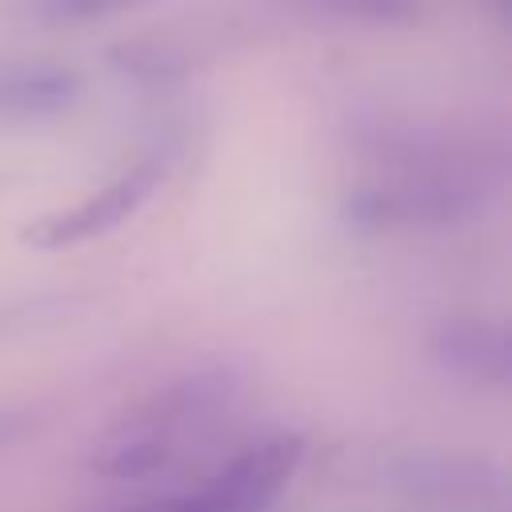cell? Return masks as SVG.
<instances>
[{"mask_svg": "<svg viewBox=\"0 0 512 512\" xmlns=\"http://www.w3.org/2000/svg\"><path fill=\"white\" fill-rule=\"evenodd\" d=\"M432 356L440 368L452 376L480 384V388H500L512 376V352H508V332L492 320L476 316H448L432 332Z\"/></svg>", "mask_w": 512, "mask_h": 512, "instance_id": "cell-3", "label": "cell"}, {"mask_svg": "<svg viewBox=\"0 0 512 512\" xmlns=\"http://www.w3.org/2000/svg\"><path fill=\"white\" fill-rule=\"evenodd\" d=\"M124 512H240L220 488L204 484L188 496H168V500H144V504H132Z\"/></svg>", "mask_w": 512, "mask_h": 512, "instance_id": "cell-12", "label": "cell"}, {"mask_svg": "<svg viewBox=\"0 0 512 512\" xmlns=\"http://www.w3.org/2000/svg\"><path fill=\"white\" fill-rule=\"evenodd\" d=\"M112 64L128 76H140V80H172L176 72H184V60L156 44V48H144V44H116L112 48Z\"/></svg>", "mask_w": 512, "mask_h": 512, "instance_id": "cell-9", "label": "cell"}, {"mask_svg": "<svg viewBox=\"0 0 512 512\" xmlns=\"http://www.w3.org/2000/svg\"><path fill=\"white\" fill-rule=\"evenodd\" d=\"M128 4H140V0H36V16L44 24H84Z\"/></svg>", "mask_w": 512, "mask_h": 512, "instance_id": "cell-11", "label": "cell"}, {"mask_svg": "<svg viewBox=\"0 0 512 512\" xmlns=\"http://www.w3.org/2000/svg\"><path fill=\"white\" fill-rule=\"evenodd\" d=\"M156 180H160V164H156V160L136 164V168H128L124 176H116L112 184H104L100 192L84 196L80 204L44 216V220L32 224L24 236H28V244H40V248H64V244L96 240V236H104L108 228H116L120 220H128V216L148 200V192L156 188Z\"/></svg>", "mask_w": 512, "mask_h": 512, "instance_id": "cell-2", "label": "cell"}, {"mask_svg": "<svg viewBox=\"0 0 512 512\" xmlns=\"http://www.w3.org/2000/svg\"><path fill=\"white\" fill-rule=\"evenodd\" d=\"M80 92V72L64 64H4L0 68V120L52 116Z\"/></svg>", "mask_w": 512, "mask_h": 512, "instance_id": "cell-6", "label": "cell"}, {"mask_svg": "<svg viewBox=\"0 0 512 512\" xmlns=\"http://www.w3.org/2000/svg\"><path fill=\"white\" fill-rule=\"evenodd\" d=\"M340 16H356L364 24H384V28H408L420 20L416 0H320Z\"/></svg>", "mask_w": 512, "mask_h": 512, "instance_id": "cell-10", "label": "cell"}, {"mask_svg": "<svg viewBox=\"0 0 512 512\" xmlns=\"http://www.w3.org/2000/svg\"><path fill=\"white\" fill-rule=\"evenodd\" d=\"M228 396H232V376L228 372H196V376H184V380L168 384L164 392L148 396L136 412H128L124 424H120V440H128V436L164 440L168 432L184 428L188 420H200V416L216 412L220 404H228Z\"/></svg>", "mask_w": 512, "mask_h": 512, "instance_id": "cell-5", "label": "cell"}, {"mask_svg": "<svg viewBox=\"0 0 512 512\" xmlns=\"http://www.w3.org/2000/svg\"><path fill=\"white\" fill-rule=\"evenodd\" d=\"M300 460H304V440L296 432H280V436H268V440L244 448L240 456H232L212 476V484L240 512H264L276 500V492L288 484V476L300 468Z\"/></svg>", "mask_w": 512, "mask_h": 512, "instance_id": "cell-4", "label": "cell"}, {"mask_svg": "<svg viewBox=\"0 0 512 512\" xmlns=\"http://www.w3.org/2000/svg\"><path fill=\"white\" fill-rule=\"evenodd\" d=\"M484 200L480 184L444 176H392L348 200V216L364 228H412V224H452L472 216Z\"/></svg>", "mask_w": 512, "mask_h": 512, "instance_id": "cell-1", "label": "cell"}, {"mask_svg": "<svg viewBox=\"0 0 512 512\" xmlns=\"http://www.w3.org/2000/svg\"><path fill=\"white\" fill-rule=\"evenodd\" d=\"M400 480L412 492L428 496H476L484 488V468L480 464H452V460H408L400 464Z\"/></svg>", "mask_w": 512, "mask_h": 512, "instance_id": "cell-7", "label": "cell"}, {"mask_svg": "<svg viewBox=\"0 0 512 512\" xmlns=\"http://www.w3.org/2000/svg\"><path fill=\"white\" fill-rule=\"evenodd\" d=\"M164 460H168V440L128 436V440H120V444L96 464V472L116 476V480H132V476H148V472L164 468Z\"/></svg>", "mask_w": 512, "mask_h": 512, "instance_id": "cell-8", "label": "cell"}]
</instances>
